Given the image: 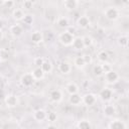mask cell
<instances>
[{
    "label": "cell",
    "mask_w": 129,
    "mask_h": 129,
    "mask_svg": "<svg viewBox=\"0 0 129 129\" xmlns=\"http://www.w3.org/2000/svg\"><path fill=\"white\" fill-rule=\"evenodd\" d=\"M44 129H57V128H56L54 125H47Z\"/></svg>",
    "instance_id": "f35d334b"
},
{
    "label": "cell",
    "mask_w": 129,
    "mask_h": 129,
    "mask_svg": "<svg viewBox=\"0 0 129 129\" xmlns=\"http://www.w3.org/2000/svg\"><path fill=\"white\" fill-rule=\"evenodd\" d=\"M40 69L42 70V72H43L44 74H48V73H50L51 70H52V64H51L50 61L44 60V62H43L42 66L40 67Z\"/></svg>",
    "instance_id": "603a6c76"
},
{
    "label": "cell",
    "mask_w": 129,
    "mask_h": 129,
    "mask_svg": "<svg viewBox=\"0 0 129 129\" xmlns=\"http://www.w3.org/2000/svg\"><path fill=\"white\" fill-rule=\"evenodd\" d=\"M67 28H68V29H67L66 31H67V32H69L70 34L74 35V33L76 32V28H75V27H71V26H68Z\"/></svg>",
    "instance_id": "74e56055"
},
{
    "label": "cell",
    "mask_w": 129,
    "mask_h": 129,
    "mask_svg": "<svg viewBox=\"0 0 129 129\" xmlns=\"http://www.w3.org/2000/svg\"><path fill=\"white\" fill-rule=\"evenodd\" d=\"M82 39H83L84 47H89V46H91L92 43H93V39H92V37L89 36V35H85L84 37H82Z\"/></svg>",
    "instance_id": "83f0119b"
},
{
    "label": "cell",
    "mask_w": 129,
    "mask_h": 129,
    "mask_svg": "<svg viewBox=\"0 0 129 129\" xmlns=\"http://www.w3.org/2000/svg\"><path fill=\"white\" fill-rule=\"evenodd\" d=\"M82 56H83V58H84V60H85L86 64H87V63H91V62H92V56H91V54L86 53V54H84V55H82Z\"/></svg>",
    "instance_id": "8d00e7d4"
},
{
    "label": "cell",
    "mask_w": 129,
    "mask_h": 129,
    "mask_svg": "<svg viewBox=\"0 0 129 129\" xmlns=\"http://www.w3.org/2000/svg\"><path fill=\"white\" fill-rule=\"evenodd\" d=\"M33 82H34V79L31 76V74H24L20 79V83L24 87H30L33 84Z\"/></svg>",
    "instance_id": "5b68a950"
},
{
    "label": "cell",
    "mask_w": 129,
    "mask_h": 129,
    "mask_svg": "<svg viewBox=\"0 0 129 129\" xmlns=\"http://www.w3.org/2000/svg\"><path fill=\"white\" fill-rule=\"evenodd\" d=\"M109 128L110 129H125V124L123 121H121L119 119H115L110 122Z\"/></svg>",
    "instance_id": "ba28073f"
},
{
    "label": "cell",
    "mask_w": 129,
    "mask_h": 129,
    "mask_svg": "<svg viewBox=\"0 0 129 129\" xmlns=\"http://www.w3.org/2000/svg\"><path fill=\"white\" fill-rule=\"evenodd\" d=\"M3 38V32H2V30H0V40Z\"/></svg>",
    "instance_id": "60d3db41"
},
{
    "label": "cell",
    "mask_w": 129,
    "mask_h": 129,
    "mask_svg": "<svg viewBox=\"0 0 129 129\" xmlns=\"http://www.w3.org/2000/svg\"><path fill=\"white\" fill-rule=\"evenodd\" d=\"M90 23H91V21H90L89 17L86 16V15L80 16V17L78 18V20H77V24H78V26H80L81 28H87V27L90 25Z\"/></svg>",
    "instance_id": "52a82bcc"
},
{
    "label": "cell",
    "mask_w": 129,
    "mask_h": 129,
    "mask_svg": "<svg viewBox=\"0 0 129 129\" xmlns=\"http://www.w3.org/2000/svg\"><path fill=\"white\" fill-rule=\"evenodd\" d=\"M103 112H104L105 116H107V117H112V116H114V114L116 113V109H115V107H114L113 105H106V106L104 107V109H103Z\"/></svg>",
    "instance_id": "ac0fdd59"
},
{
    "label": "cell",
    "mask_w": 129,
    "mask_h": 129,
    "mask_svg": "<svg viewBox=\"0 0 129 129\" xmlns=\"http://www.w3.org/2000/svg\"><path fill=\"white\" fill-rule=\"evenodd\" d=\"M24 15H25V14H24L23 10L20 9V8H16V9H14L13 12H12L13 19L16 20V21H21V20H23Z\"/></svg>",
    "instance_id": "8fae6325"
},
{
    "label": "cell",
    "mask_w": 129,
    "mask_h": 129,
    "mask_svg": "<svg viewBox=\"0 0 129 129\" xmlns=\"http://www.w3.org/2000/svg\"><path fill=\"white\" fill-rule=\"evenodd\" d=\"M22 26L20 25V24H13L11 27H10V32H11V34L12 35H14V36H19V35H21V33H22Z\"/></svg>",
    "instance_id": "2e32d148"
},
{
    "label": "cell",
    "mask_w": 129,
    "mask_h": 129,
    "mask_svg": "<svg viewBox=\"0 0 129 129\" xmlns=\"http://www.w3.org/2000/svg\"><path fill=\"white\" fill-rule=\"evenodd\" d=\"M71 64L68 62V61H61L60 63H59V66H58V70H59V72L60 73H62V74H64V75H67V74H69L70 72H71Z\"/></svg>",
    "instance_id": "e0dca14e"
},
{
    "label": "cell",
    "mask_w": 129,
    "mask_h": 129,
    "mask_svg": "<svg viewBox=\"0 0 129 129\" xmlns=\"http://www.w3.org/2000/svg\"><path fill=\"white\" fill-rule=\"evenodd\" d=\"M104 14H105V17H106L107 19L111 20V21H115V20H117V19L119 18V16H120V12H119V10H118L116 7H113V6L108 7V8L105 10Z\"/></svg>",
    "instance_id": "6da1fadb"
},
{
    "label": "cell",
    "mask_w": 129,
    "mask_h": 129,
    "mask_svg": "<svg viewBox=\"0 0 129 129\" xmlns=\"http://www.w3.org/2000/svg\"><path fill=\"white\" fill-rule=\"evenodd\" d=\"M9 57V54H8V51L5 50V49H2L0 51V61H6Z\"/></svg>",
    "instance_id": "1f68e13d"
},
{
    "label": "cell",
    "mask_w": 129,
    "mask_h": 129,
    "mask_svg": "<svg viewBox=\"0 0 129 129\" xmlns=\"http://www.w3.org/2000/svg\"><path fill=\"white\" fill-rule=\"evenodd\" d=\"M22 6H23V8H25V9H30V8H32V6H33V2H32L31 0H24L23 3H22Z\"/></svg>",
    "instance_id": "836d02e7"
},
{
    "label": "cell",
    "mask_w": 129,
    "mask_h": 129,
    "mask_svg": "<svg viewBox=\"0 0 129 129\" xmlns=\"http://www.w3.org/2000/svg\"><path fill=\"white\" fill-rule=\"evenodd\" d=\"M4 102H5V105L8 108H14V107H16L18 105V99H17V97L15 95H12V94L7 95L5 97Z\"/></svg>",
    "instance_id": "3957f363"
},
{
    "label": "cell",
    "mask_w": 129,
    "mask_h": 129,
    "mask_svg": "<svg viewBox=\"0 0 129 129\" xmlns=\"http://www.w3.org/2000/svg\"><path fill=\"white\" fill-rule=\"evenodd\" d=\"M58 40H59V42H60L62 45H66V46L72 45V42H73V40H74V35L70 34V33L67 32V31L61 32V33L59 34V36H58Z\"/></svg>",
    "instance_id": "7a4b0ae2"
},
{
    "label": "cell",
    "mask_w": 129,
    "mask_h": 129,
    "mask_svg": "<svg viewBox=\"0 0 129 129\" xmlns=\"http://www.w3.org/2000/svg\"><path fill=\"white\" fill-rule=\"evenodd\" d=\"M98 59H99L102 63H103V62L108 61V59H109V54H108V52H107V51H105V50L100 51V52H99V54H98Z\"/></svg>",
    "instance_id": "484cf974"
},
{
    "label": "cell",
    "mask_w": 129,
    "mask_h": 129,
    "mask_svg": "<svg viewBox=\"0 0 129 129\" xmlns=\"http://www.w3.org/2000/svg\"><path fill=\"white\" fill-rule=\"evenodd\" d=\"M31 76L33 77L34 81H35V80H41V79H43V77H44V73L42 72V70H41L40 68H35V69L31 72Z\"/></svg>",
    "instance_id": "ffe728a7"
},
{
    "label": "cell",
    "mask_w": 129,
    "mask_h": 129,
    "mask_svg": "<svg viewBox=\"0 0 129 129\" xmlns=\"http://www.w3.org/2000/svg\"><path fill=\"white\" fill-rule=\"evenodd\" d=\"M93 73H94L95 76H97V77H101V76L104 74L101 64H97V66H95L94 69H93Z\"/></svg>",
    "instance_id": "f1b7e54d"
},
{
    "label": "cell",
    "mask_w": 129,
    "mask_h": 129,
    "mask_svg": "<svg viewBox=\"0 0 129 129\" xmlns=\"http://www.w3.org/2000/svg\"><path fill=\"white\" fill-rule=\"evenodd\" d=\"M78 4H79V1H77V0H66V1H63V6L67 10L76 9Z\"/></svg>",
    "instance_id": "4fadbf2b"
},
{
    "label": "cell",
    "mask_w": 129,
    "mask_h": 129,
    "mask_svg": "<svg viewBox=\"0 0 129 129\" xmlns=\"http://www.w3.org/2000/svg\"><path fill=\"white\" fill-rule=\"evenodd\" d=\"M50 99H51L53 102H55V103L60 102L61 99H62V94H61V92H60L59 90H53V91H51V93H50Z\"/></svg>",
    "instance_id": "9a60e30c"
},
{
    "label": "cell",
    "mask_w": 129,
    "mask_h": 129,
    "mask_svg": "<svg viewBox=\"0 0 129 129\" xmlns=\"http://www.w3.org/2000/svg\"><path fill=\"white\" fill-rule=\"evenodd\" d=\"M57 25L61 28H64V27H68L69 26V19L67 17H59L57 19Z\"/></svg>",
    "instance_id": "4316f807"
},
{
    "label": "cell",
    "mask_w": 129,
    "mask_h": 129,
    "mask_svg": "<svg viewBox=\"0 0 129 129\" xmlns=\"http://www.w3.org/2000/svg\"><path fill=\"white\" fill-rule=\"evenodd\" d=\"M66 90H67V92H68L70 95L77 94V93L79 92V88H78V86H77L75 83H69V84H67Z\"/></svg>",
    "instance_id": "44dd1931"
},
{
    "label": "cell",
    "mask_w": 129,
    "mask_h": 129,
    "mask_svg": "<svg viewBox=\"0 0 129 129\" xmlns=\"http://www.w3.org/2000/svg\"><path fill=\"white\" fill-rule=\"evenodd\" d=\"M3 26H4V23H3V20H2V19H0V30H2V28H3Z\"/></svg>",
    "instance_id": "ab89813d"
},
{
    "label": "cell",
    "mask_w": 129,
    "mask_h": 129,
    "mask_svg": "<svg viewBox=\"0 0 129 129\" xmlns=\"http://www.w3.org/2000/svg\"><path fill=\"white\" fill-rule=\"evenodd\" d=\"M82 102H84V104L87 106H92L96 103V96L94 94H91V93L86 94L82 98Z\"/></svg>",
    "instance_id": "8992f818"
},
{
    "label": "cell",
    "mask_w": 129,
    "mask_h": 129,
    "mask_svg": "<svg viewBox=\"0 0 129 129\" xmlns=\"http://www.w3.org/2000/svg\"><path fill=\"white\" fill-rule=\"evenodd\" d=\"M69 102L70 104L72 105H75V106H78L82 103V97L77 93V94H73V95H70L69 97Z\"/></svg>",
    "instance_id": "7c38bea8"
},
{
    "label": "cell",
    "mask_w": 129,
    "mask_h": 129,
    "mask_svg": "<svg viewBox=\"0 0 129 129\" xmlns=\"http://www.w3.org/2000/svg\"><path fill=\"white\" fill-rule=\"evenodd\" d=\"M112 94H113V93H112V90H110V89H108V88H105V89H103V90L100 91V97H101V99L104 100V101H109V100H111Z\"/></svg>",
    "instance_id": "9c48e42d"
},
{
    "label": "cell",
    "mask_w": 129,
    "mask_h": 129,
    "mask_svg": "<svg viewBox=\"0 0 129 129\" xmlns=\"http://www.w3.org/2000/svg\"><path fill=\"white\" fill-rule=\"evenodd\" d=\"M101 67H102V70H103V73H104V74H106V73L112 71V67H111V64H110L108 61L103 62V63L101 64Z\"/></svg>",
    "instance_id": "4dcf8cb0"
},
{
    "label": "cell",
    "mask_w": 129,
    "mask_h": 129,
    "mask_svg": "<svg viewBox=\"0 0 129 129\" xmlns=\"http://www.w3.org/2000/svg\"><path fill=\"white\" fill-rule=\"evenodd\" d=\"M74 64H75L76 68H78V69H84V68L86 67V62H85V60H84V58H83L82 55L75 57V59H74Z\"/></svg>",
    "instance_id": "7402d4cb"
},
{
    "label": "cell",
    "mask_w": 129,
    "mask_h": 129,
    "mask_svg": "<svg viewBox=\"0 0 129 129\" xmlns=\"http://www.w3.org/2000/svg\"><path fill=\"white\" fill-rule=\"evenodd\" d=\"M33 118H34L36 121L41 122V121H43V120L46 118V112H45L43 109H38V110H36V111L34 112Z\"/></svg>",
    "instance_id": "30bf717a"
},
{
    "label": "cell",
    "mask_w": 129,
    "mask_h": 129,
    "mask_svg": "<svg viewBox=\"0 0 129 129\" xmlns=\"http://www.w3.org/2000/svg\"><path fill=\"white\" fill-rule=\"evenodd\" d=\"M43 62H44V58L41 56H37L34 58V64L36 66V68H40Z\"/></svg>",
    "instance_id": "d6a6232c"
},
{
    "label": "cell",
    "mask_w": 129,
    "mask_h": 129,
    "mask_svg": "<svg viewBox=\"0 0 129 129\" xmlns=\"http://www.w3.org/2000/svg\"><path fill=\"white\" fill-rule=\"evenodd\" d=\"M78 129H91V123L89 120L83 119L78 123Z\"/></svg>",
    "instance_id": "cb8c5ba5"
},
{
    "label": "cell",
    "mask_w": 129,
    "mask_h": 129,
    "mask_svg": "<svg viewBox=\"0 0 129 129\" xmlns=\"http://www.w3.org/2000/svg\"><path fill=\"white\" fill-rule=\"evenodd\" d=\"M46 119L49 122H55L57 119V115L55 112H49L48 114H46Z\"/></svg>",
    "instance_id": "f546056e"
},
{
    "label": "cell",
    "mask_w": 129,
    "mask_h": 129,
    "mask_svg": "<svg viewBox=\"0 0 129 129\" xmlns=\"http://www.w3.org/2000/svg\"><path fill=\"white\" fill-rule=\"evenodd\" d=\"M2 4H3L6 8H11V7L14 6L15 2L12 1V0H4V1H2Z\"/></svg>",
    "instance_id": "d590c367"
},
{
    "label": "cell",
    "mask_w": 129,
    "mask_h": 129,
    "mask_svg": "<svg viewBox=\"0 0 129 129\" xmlns=\"http://www.w3.org/2000/svg\"><path fill=\"white\" fill-rule=\"evenodd\" d=\"M105 78H106V81L108 83L114 84V83H116L119 80V75H118L117 72H115V71L112 70V71H110V72H108V73L105 74Z\"/></svg>",
    "instance_id": "277c9868"
},
{
    "label": "cell",
    "mask_w": 129,
    "mask_h": 129,
    "mask_svg": "<svg viewBox=\"0 0 129 129\" xmlns=\"http://www.w3.org/2000/svg\"><path fill=\"white\" fill-rule=\"evenodd\" d=\"M32 20H33L32 15H30V14H26V15H24V18H23L22 21H23L25 24H31V23H32Z\"/></svg>",
    "instance_id": "e575fe53"
},
{
    "label": "cell",
    "mask_w": 129,
    "mask_h": 129,
    "mask_svg": "<svg viewBox=\"0 0 129 129\" xmlns=\"http://www.w3.org/2000/svg\"><path fill=\"white\" fill-rule=\"evenodd\" d=\"M128 36L127 35H121L118 37V44L122 47H127L128 46Z\"/></svg>",
    "instance_id": "d4e9b609"
},
{
    "label": "cell",
    "mask_w": 129,
    "mask_h": 129,
    "mask_svg": "<svg viewBox=\"0 0 129 129\" xmlns=\"http://www.w3.org/2000/svg\"><path fill=\"white\" fill-rule=\"evenodd\" d=\"M72 45L75 49H83L84 48V43H83V39L82 37L78 36V37H74V40L72 42Z\"/></svg>",
    "instance_id": "d6986e66"
},
{
    "label": "cell",
    "mask_w": 129,
    "mask_h": 129,
    "mask_svg": "<svg viewBox=\"0 0 129 129\" xmlns=\"http://www.w3.org/2000/svg\"><path fill=\"white\" fill-rule=\"evenodd\" d=\"M31 40H32L33 43H36V44L42 42V40H43L42 33L40 31H34V32H32V34H31Z\"/></svg>",
    "instance_id": "5bb4252c"
}]
</instances>
